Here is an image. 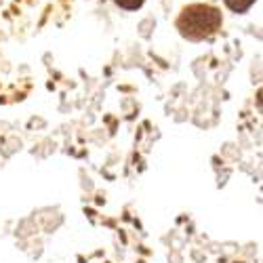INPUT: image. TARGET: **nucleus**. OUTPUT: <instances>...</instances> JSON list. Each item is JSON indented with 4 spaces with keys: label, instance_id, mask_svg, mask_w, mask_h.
Here are the masks:
<instances>
[{
    "label": "nucleus",
    "instance_id": "obj_1",
    "mask_svg": "<svg viewBox=\"0 0 263 263\" xmlns=\"http://www.w3.org/2000/svg\"><path fill=\"white\" fill-rule=\"evenodd\" d=\"M221 26V13L206 5H192L185 7L177 19L179 32L190 40H202L211 36Z\"/></svg>",
    "mask_w": 263,
    "mask_h": 263
},
{
    "label": "nucleus",
    "instance_id": "obj_2",
    "mask_svg": "<svg viewBox=\"0 0 263 263\" xmlns=\"http://www.w3.org/2000/svg\"><path fill=\"white\" fill-rule=\"evenodd\" d=\"M255 3V0H226V5L232 9V11H236V13H242V11H247L251 5Z\"/></svg>",
    "mask_w": 263,
    "mask_h": 263
},
{
    "label": "nucleus",
    "instance_id": "obj_3",
    "mask_svg": "<svg viewBox=\"0 0 263 263\" xmlns=\"http://www.w3.org/2000/svg\"><path fill=\"white\" fill-rule=\"evenodd\" d=\"M116 5H120L122 9H139L143 5V0H116Z\"/></svg>",
    "mask_w": 263,
    "mask_h": 263
}]
</instances>
